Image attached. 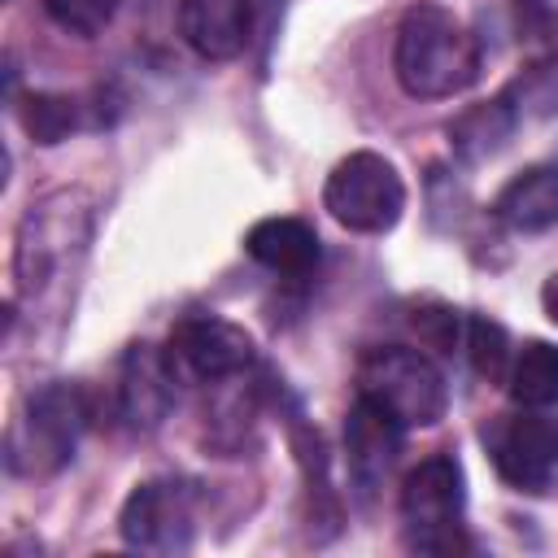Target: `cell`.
Wrapping results in <instances>:
<instances>
[{"mask_svg": "<svg viewBox=\"0 0 558 558\" xmlns=\"http://www.w3.org/2000/svg\"><path fill=\"white\" fill-rule=\"evenodd\" d=\"M118 532L144 554H183L196 532V501L183 480H144L118 514Z\"/></svg>", "mask_w": 558, "mask_h": 558, "instance_id": "8", "label": "cell"}, {"mask_svg": "<svg viewBox=\"0 0 558 558\" xmlns=\"http://www.w3.org/2000/svg\"><path fill=\"white\" fill-rule=\"evenodd\" d=\"M174 371L166 366V353L153 344H131L118 375V414L135 432H153L170 405H174Z\"/></svg>", "mask_w": 558, "mask_h": 558, "instance_id": "10", "label": "cell"}, {"mask_svg": "<svg viewBox=\"0 0 558 558\" xmlns=\"http://www.w3.org/2000/svg\"><path fill=\"white\" fill-rule=\"evenodd\" d=\"M161 353L179 384H222L253 366V336L218 314H196L170 331Z\"/></svg>", "mask_w": 558, "mask_h": 558, "instance_id": "7", "label": "cell"}, {"mask_svg": "<svg viewBox=\"0 0 558 558\" xmlns=\"http://www.w3.org/2000/svg\"><path fill=\"white\" fill-rule=\"evenodd\" d=\"M506 392L514 405L549 410L558 405V344L549 340H527L506 371Z\"/></svg>", "mask_w": 558, "mask_h": 558, "instance_id": "15", "label": "cell"}, {"mask_svg": "<svg viewBox=\"0 0 558 558\" xmlns=\"http://www.w3.org/2000/svg\"><path fill=\"white\" fill-rule=\"evenodd\" d=\"M397 83L418 100H445L480 78V39L440 4L405 9L397 26Z\"/></svg>", "mask_w": 558, "mask_h": 558, "instance_id": "1", "label": "cell"}, {"mask_svg": "<svg viewBox=\"0 0 558 558\" xmlns=\"http://www.w3.org/2000/svg\"><path fill=\"white\" fill-rule=\"evenodd\" d=\"M244 248L257 266L275 270V275H310L318 266V235L310 222L301 218H262L248 227L244 235Z\"/></svg>", "mask_w": 558, "mask_h": 558, "instance_id": "12", "label": "cell"}, {"mask_svg": "<svg viewBox=\"0 0 558 558\" xmlns=\"http://www.w3.org/2000/svg\"><path fill=\"white\" fill-rule=\"evenodd\" d=\"M401 423L388 418L379 405H371L366 397L353 401L349 418H344V453H349V480L357 488V497H375L379 484L388 480L397 453H401Z\"/></svg>", "mask_w": 558, "mask_h": 558, "instance_id": "9", "label": "cell"}, {"mask_svg": "<svg viewBox=\"0 0 558 558\" xmlns=\"http://www.w3.org/2000/svg\"><path fill=\"white\" fill-rule=\"evenodd\" d=\"M87 423V397L78 384H44L26 397L22 414L9 427V466L22 475H48L61 471L74 458V445Z\"/></svg>", "mask_w": 558, "mask_h": 558, "instance_id": "4", "label": "cell"}, {"mask_svg": "<svg viewBox=\"0 0 558 558\" xmlns=\"http://www.w3.org/2000/svg\"><path fill=\"white\" fill-rule=\"evenodd\" d=\"M488 458L514 493H558V414L519 405L484 427Z\"/></svg>", "mask_w": 558, "mask_h": 558, "instance_id": "6", "label": "cell"}, {"mask_svg": "<svg viewBox=\"0 0 558 558\" xmlns=\"http://www.w3.org/2000/svg\"><path fill=\"white\" fill-rule=\"evenodd\" d=\"M357 397L401 427H432L449 410V384L436 362L405 344H375L357 357Z\"/></svg>", "mask_w": 558, "mask_h": 558, "instance_id": "3", "label": "cell"}, {"mask_svg": "<svg viewBox=\"0 0 558 558\" xmlns=\"http://www.w3.org/2000/svg\"><path fill=\"white\" fill-rule=\"evenodd\" d=\"M493 214L514 231H549L558 222V161L519 170L497 192Z\"/></svg>", "mask_w": 558, "mask_h": 558, "instance_id": "13", "label": "cell"}, {"mask_svg": "<svg viewBox=\"0 0 558 558\" xmlns=\"http://www.w3.org/2000/svg\"><path fill=\"white\" fill-rule=\"evenodd\" d=\"M466 357H471V366H475V375H484V379H506V371H510V344H506V331L493 323V318H484V314H471L466 318Z\"/></svg>", "mask_w": 558, "mask_h": 558, "instance_id": "17", "label": "cell"}, {"mask_svg": "<svg viewBox=\"0 0 558 558\" xmlns=\"http://www.w3.org/2000/svg\"><path fill=\"white\" fill-rule=\"evenodd\" d=\"M44 9L61 31H70L78 39H92L113 22L118 0H44Z\"/></svg>", "mask_w": 558, "mask_h": 558, "instance_id": "18", "label": "cell"}, {"mask_svg": "<svg viewBox=\"0 0 558 558\" xmlns=\"http://www.w3.org/2000/svg\"><path fill=\"white\" fill-rule=\"evenodd\" d=\"M462 510H466V480L453 453H432L401 480V536L414 554H436V558L466 554L471 541Z\"/></svg>", "mask_w": 558, "mask_h": 558, "instance_id": "2", "label": "cell"}, {"mask_svg": "<svg viewBox=\"0 0 558 558\" xmlns=\"http://www.w3.org/2000/svg\"><path fill=\"white\" fill-rule=\"evenodd\" d=\"M17 118L35 144H61L78 126V105L61 92H31V96H22Z\"/></svg>", "mask_w": 558, "mask_h": 558, "instance_id": "16", "label": "cell"}, {"mask_svg": "<svg viewBox=\"0 0 558 558\" xmlns=\"http://www.w3.org/2000/svg\"><path fill=\"white\" fill-rule=\"evenodd\" d=\"M179 35L205 61H235L253 35V4L248 0H183Z\"/></svg>", "mask_w": 558, "mask_h": 558, "instance_id": "11", "label": "cell"}, {"mask_svg": "<svg viewBox=\"0 0 558 558\" xmlns=\"http://www.w3.org/2000/svg\"><path fill=\"white\" fill-rule=\"evenodd\" d=\"M514 126H519V109L510 105V92H501L493 100H480V105L462 109L449 122V144L462 161H484V157H493L510 144Z\"/></svg>", "mask_w": 558, "mask_h": 558, "instance_id": "14", "label": "cell"}, {"mask_svg": "<svg viewBox=\"0 0 558 558\" xmlns=\"http://www.w3.org/2000/svg\"><path fill=\"white\" fill-rule=\"evenodd\" d=\"M541 305H545V318L558 327V270L545 279V288H541Z\"/></svg>", "mask_w": 558, "mask_h": 558, "instance_id": "19", "label": "cell"}, {"mask_svg": "<svg viewBox=\"0 0 558 558\" xmlns=\"http://www.w3.org/2000/svg\"><path fill=\"white\" fill-rule=\"evenodd\" d=\"M323 205L340 227L357 235H384L397 227L405 209V183L388 157L362 148L336 161V170L323 183Z\"/></svg>", "mask_w": 558, "mask_h": 558, "instance_id": "5", "label": "cell"}]
</instances>
